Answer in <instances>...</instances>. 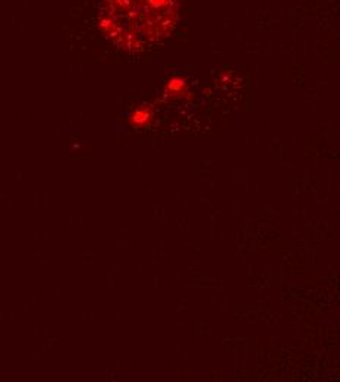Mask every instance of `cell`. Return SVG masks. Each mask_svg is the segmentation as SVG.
I'll return each instance as SVG.
<instances>
[{
    "label": "cell",
    "mask_w": 340,
    "mask_h": 382,
    "mask_svg": "<svg viewBox=\"0 0 340 382\" xmlns=\"http://www.w3.org/2000/svg\"><path fill=\"white\" fill-rule=\"evenodd\" d=\"M150 112L148 110H138L134 115V123H141V122H147L150 119Z\"/></svg>",
    "instance_id": "obj_1"
}]
</instances>
